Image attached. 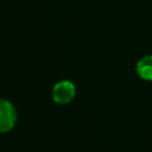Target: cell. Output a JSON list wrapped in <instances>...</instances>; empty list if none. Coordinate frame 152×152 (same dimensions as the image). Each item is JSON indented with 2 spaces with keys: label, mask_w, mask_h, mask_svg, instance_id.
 Listing matches in <instances>:
<instances>
[{
  "label": "cell",
  "mask_w": 152,
  "mask_h": 152,
  "mask_svg": "<svg viewBox=\"0 0 152 152\" xmlns=\"http://www.w3.org/2000/svg\"><path fill=\"white\" fill-rule=\"evenodd\" d=\"M76 95V87L69 80H62L57 82L52 88V100L57 104L70 103Z\"/></svg>",
  "instance_id": "obj_1"
},
{
  "label": "cell",
  "mask_w": 152,
  "mask_h": 152,
  "mask_svg": "<svg viewBox=\"0 0 152 152\" xmlns=\"http://www.w3.org/2000/svg\"><path fill=\"white\" fill-rule=\"evenodd\" d=\"M17 124V110L14 106L5 100L0 99V133L10 132Z\"/></svg>",
  "instance_id": "obj_2"
},
{
  "label": "cell",
  "mask_w": 152,
  "mask_h": 152,
  "mask_svg": "<svg viewBox=\"0 0 152 152\" xmlns=\"http://www.w3.org/2000/svg\"><path fill=\"white\" fill-rule=\"evenodd\" d=\"M135 71L141 80L152 82V55H147L140 58L137 62Z\"/></svg>",
  "instance_id": "obj_3"
}]
</instances>
